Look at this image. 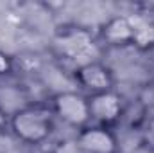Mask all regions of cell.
I'll return each instance as SVG.
<instances>
[{
  "label": "cell",
  "mask_w": 154,
  "mask_h": 153,
  "mask_svg": "<svg viewBox=\"0 0 154 153\" xmlns=\"http://www.w3.org/2000/svg\"><path fill=\"white\" fill-rule=\"evenodd\" d=\"M57 119L48 101L25 103L16 108L9 119V133L27 146H39L47 142L56 132Z\"/></svg>",
  "instance_id": "cell-1"
},
{
  "label": "cell",
  "mask_w": 154,
  "mask_h": 153,
  "mask_svg": "<svg viewBox=\"0 0 154 153\" xmlns=\"http://www.w3.org/2000/svg\"><path fill=\"white\" fill-rule=\"evenodd\" d=\"M48 105L56 119L74 130H81L90 124V108H88V96L79 90H63L50 96Z\"/></svg>",
  "instance_id": "cell-2"
},
{
  "label": "cell",
  "mask_w": 154,
  "mask_h": 153,
  "mask_svg": "<svg viewBox=\"0 0 154 153\" xmlns=\"http://www.w3.org/2000/svg\"><path fill=\"white\" fill-rule=\"evenodd\" d=\"M74 81L79 86V92L86 96L115 90L116 85L113 69L99 60H90V61L77 65L74 70Z\"/></svg>",
  "instance_id": "cell-3"
},
{
  "label": "cell",
  "mask_w": 154,
  "mask_h": 153,
  "mask_svg": "<svg viewBox=\"0 0 154 153\" xmlns=\"http://www.w3.org/2000/svg\"><path fill=\"white\" fill-rule=\"evenodd\" d=\"M88 108H90V122L106 128H115L125 114L124 97L116 88L102 94L88 96Z\"/></svg>",
  "instance_id": "cell-4"
},
{
  "label": "cell",
  "mask_w": 154,
  "mask_h": 153,
  "mask_svg": "<svg viewBox=\"0 0 154 153\" xmlns=\"http://www.w3.org/2000/svg\"><path fill=\"white\" fill-rule=\"evenodd\" d=\"M74 146L77 153H120V141L115 128L91 122L75 132Z\"/></svg>",
  "instance_id": "cell-5"
},
{
  "label": "cell",
  "mask_w": 154,
  "mask_h": 153,
  "mask_svg": "<svg viewBox=\"0 0 154 153\" xmlns=\"http://www.w3.org/2000/svg\"><path fill=\"white\" fill-rule=\"evenodd\" d=\"M99 40L106 47H115V49L136 45V27L133 18L125 15H115L108 18L99 29Z\"/></svg>",
  "instance_id": "cell-6"
},
{
  "label": "cell",
  "mask_w": 154,
  "mask_h": 153,
  "mask_svg": "<svg viewBox=\"0 0 154 153\" xmlns=\"http://www.w3.org/2000/svg\"><path fill=\"white\" fill-rule=\"evenodd\" d=\"M16 70V60L0 49V77H9Z\"/></svg>",
  "instance_id": "cell-7"
},
{
  "label": "cell",
  "mask_w": 154,
  "mask_h": 153,
  "mask_svg": "<svg viewBox=\"0 0 154 153\" xmlns=\"http://www.w3.org/2000/svg\"><path fill=\"white\" fill-rule=\"evenodd\" d=\"M9 119L11 114L0 105V132H9Z\"/></svg>",
  "instance_id": "cell-8"
},
{
  "label": "cell",
  "mask_w": 154,
  "mask_h": 153,
  "mask_svg": "<svg viewBox=\"0 0 154 153\" xmlns=\"http://www.w3.org/2000/svg\"><path fill=\"white\" fill-rule=\"evenodd\" d=\"M151 151L154 153V141H152V144H151Z\"/></svg>",
  "instance_id": "cell-9"
}]
</instances>
